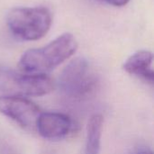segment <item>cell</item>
Returning <instances> with one entry per match:
<instances>
[{
  "instance_id": "cell-10",
  "label": "cell",
  "mask_w": 154,
  "mask_h": 154,
  "mask_svg": "<svg viewBox=\"0 0 154 154\" xmlns=\"http://www.w3.org/2000/svg\"><path fill=\"white\" fill-rule=\"evenodd\" d=\"M137 154H153V152H152L151 150H147V149H145V150H142V151H140V152H139Z\"/></svg>"
},
{
  "instance_id": "cell-2",
  "label": "cell",
  "mask_w": 154,
  "mask_h": 154,
  "mask_svg": "<svg viewBox=\"0 0 154 154\" xmlns=\"http://www.w3.org/2000/svg\"><path fill=\"white\" fill-rule=\"evenodd\" d=\"M51 22V13L43 6L14 8L6 18L11 32L24 41L42 38L49 32Z\"/></svg>"
},
{
  "instance_id": "cell-4",
  "label": "cell",
  "mask_w": 154,
  "mask_h": 154,
  "mask_svg": "<svg viewBox=\"0 0 154 154\" xmlns=\"http://www.w3.org/2000/svg\"><path fill=\"white\" fill-rule=\"evenodd\" d=\"M97 76L90 63L82 57L69 61L59 78L60 90L72 98H82L92 93L97 85Z\"/></svg>"
},
{
  "instance_id": "cell-1",
  "label": "cell",
  "mask_w": 154,
  "mask_h": 154,
  "mask_svg": "<svg viewBox=\"0 0 154 154\" xmlns=\"http://www.w3.org/2000/svg\"><path fill=\"white\" fill-rule=\"evenodd\" d=\"M78 42L71 33H63L49 44L26 51L18 67L23 73L46 74L69 59L77 51Z\"/></svg>"
},
{
  "instance_id": "cell-9",
  "label": "cell",
  "mask_w": 154,
  "mask_h": 154,
  "mask_svg": "<svg viewBox=\"0 0 154 154\" xmlns=\"http://www.w3.org/2000/svg\"><path fill=\"white\" fill-rule=\"evenodd\" d=\"M103 1L114 6H124L127 5L130 0H103Z\"/></svg>"
},
{
  "instance_id": "cell-3",
  "label": "cell",
  "mask_w": 154,
  "mask_h": 154,
  "mask_svg": "<svg viewBox=\"0 0 154 154\" xmlns=\"http://www.w3.org/2000/svg\"><path fill=\"white\" fill-rule=\"evenodd\" d=\"M54 89L53 80L46 74L18 73L0 65V90L20 97H42Z\"/></svg>"
},
{
  "instance_id": "cell-11",
  "label": "cell",
  "mask_w": 154,
  "mask_h": 154,
  "mask_svg": "<svg viewBox=\"0 0 154 154\" xmlns=\"http://www.w3.org/2000/svg\"><path fill=\"white\" fill-rule=\"evenodd\" d=\"M97 1H103V0H97Z\"/></svg>"
},
{
  "instance_id": "cell-8",
  "label": "cell",
  "mask_w": 154,
  "mask_h": 154,
  "mask_svg": "<svg viewBox=\"0 0 154 154\" xmlns=\"http://www.w3.org/2000/svg\"><path fill=\"white\" fill-rule=\"evenodd\" d=\"M104 119L99 114L93 115L88 123L85 154H99Z\"/></svg>"
},
{
  "instance_id": "cell-6",
  "label": "cell",
  "mask_w": 154,
  "mask_h": 154,
  "mask_svg": "<svg viewBox=\"0 0 154 154\" xmlns=\"http://www.w3.org/2000/svg\"><path fill=\"white\" fill-rule=\"evenodd\" d=\"M72 128L71 118L58 112H42L35 123L38 134L47 140L63 139L71 133Z\"/></svg>"
},
{
  "instance_id": "cell-7",
  "label": "cell",
  "mask_w": 154,
  "mask_h": 154,
  "mask_svg": "<svg viewBox=\"0 0 154 154\" xmlns=\"http://www.w3.org/2000/svg\"><path fill=\"white\" fill-rule=\"evenodd\" d=\"M152 63V52L143 50L131 55L124 63L123 69L130 75L136 76L150 83H153L154 71Z\"/></svg>"
},
{
  "instance_id": "cell-5",
  "label": "cell",
  "mask_w": 154,
  "mask_h": 154,
  "mask_svg": "<svg viewBox=\"0 0 154 154\" xmlns=\"http://www.w3.org/2000/svg\"><path fill=\"white\" fill-rule=\"evenodd\" d=\"M42 113L40 107L24 97L0 96V114L25 129H35V123Z\"/></svg>"
}]
</instances>
